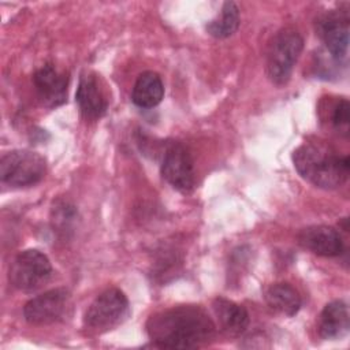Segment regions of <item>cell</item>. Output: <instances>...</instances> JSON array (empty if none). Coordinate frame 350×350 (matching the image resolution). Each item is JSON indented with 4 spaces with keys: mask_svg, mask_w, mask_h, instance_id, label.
<instances>
[{
    "mask_svg": "<svg viewBox=\"0 0 350 350\" xmlns=\"http://www.w3.org/2000/svg\"><path fill=\"white\" fill-rule=\"evenodd\" d=\"M129 301L119 288L103 291L85 313V325L94 331H105L118 325L127 314Z\"/></svg>",
    "mask_w": 350,
    "mask_h": 350,
    "instance_id": "cell-6",
    "label": "cell"
},
{
    "mask_svg": "<svg viewBox=\"0 0 350 350\" xmlns=\"http://www.w3.org/2000/svg\"><path fill=\"white\" fill-rule=\"evenodd\" d=\"M293 163L298 174L320 189L340 187L349 176L350 160L324 141H308L293 153Z\"/></svg>",
    "mask_w": 350,
    "mask_h": 350,
    "instance_id": "cell-2",
    "label": "cell"
},
{
    "mask_svg": "<svg viewBox=\"0 0 350 350\" xmlns=\"http://www.w3.org/2000/svg\"><path fill=\"white\" fill-rule=\"evenodd\" d=\"M45 172V159L33 150H12L5 153L0 161L1 182L12 187L33 186L44 178Z\"/></svg>",
    "mask_w": 350,
    "mask_h": 350,
    "instance_id": "cell-4",
    "label": "cell"
},
{
    "mask_svg": "<svg viewBox=\"0 0 350 350\" xmlns=\"http://www.w3.org/2000/svg\"><path fill=\"white\" fill-rule=\"evenodd\" d=\"M239 26V10L234 1H226L221 7L220 15L206 25V30L216 38H226L232 36Z\"/></svg>",
    "mask_w": 350,
    "mask_h": 350,
    "instance_id": "cell-17",
    "label": "cell"
},
{
    "mask_svg": "<svg viewBox=\"0 0 350 350\" xmlns=\"http://www.w3.org/2000/svg\"><path fill=\"white\" fill-rule=\"evenodd\" d=\"M164 85L157 72L145 71L138 75L133 92L131 100L139 108H153L163 100Z\"/></svg>",
    "mask_w": 350,
    "mask_h": 350,
    "instance_id": "cell-14",
    "label": "cell"
},
{
    "mask_svg": "<svg viewBox=\"0 0 350 350\" xmlns=\"http://www.w3.org/2000/svg\"><path fill=\"white\" fill-rule=\"evenodd\" d=\"M349 11L332 10L324 14L317 22V33L325 48L335 59L346 57L349 48Z\"/></svg>",
    "mask_w": 350,
    "mask_h": 350,
    "instance_id": "cell-9",
    "label": "cell"
},
{
    "mask_svg": "<svg viewBox=\"0 0 350 350\" xmlns=\"http://www.w3.org/2000/svg\"><path fill=\"white\" fill-rule=\"evenodd\" d=\"M298 242L302 247L323 257H335L343 252L340 234L331 226H309L299 231Z\"/></svg>",
    "mask_w": 350,
    "mask_h": 350,
    "instance_id": "cell-12",
    "label": "cell"
},
{
    "mask_svg": "<svg viewBox=\"0 0 350 350\" xmlns=\"http://www.w3.org/2000/svg\"><path fill=\"white\" fill-rule=\"evenodd\" d=\"M163 178L178 191L190 193L196 183L194 164L187 149L178 142L171 144L163 156Z\"/></svg>",
    "mask_w": 350,
    "mask_h": 350,
    "instance_id": "cell-7",
    "label": "cell"
},
{
    "mask_svg": "<svg viewBox=\"0 0 350 350\" xmlns=\"http://www.w3.org/2000/svg\"><path fill=\"white\" fill-rule=\"evenodd\" d=\"M212 306L221 329L227 334L239 335L247 328L249 313L242 305L226 298H216Z\"/></svg>",
    "mask_w": 350,
    "mask_h": 350,
    "instance_id": "cell-15",
    "label": "cell"
},
{
    "mask_svg": "<svg viewBox=\"0 0 350 350\" xmlns=\"http://www.w3.org/2000/svg\"><path fill=\"white\" fill-rule=\"evenodd\" d=\"M304 38L291 27L279 30L268 44L265 56V72L275 85H284L302 52Z\"/></svg>",
    "mask_w": 350,
    "mask_h": 350,
    "instance_id": "cell-3",
    "label": "cell"
},
{
    "mask_svg": "<svg viewBox=\"0 0 350 350\" xmlns=\"http://www.w3.org/2000/svg\"><path fill=\"white\" fill-rule=\"evenodd\" d=\"M267 304L276 312L294 316L301 308V297L298 291L288 283H275L265 291Z\"/></svg>",
    "mask_w": 350,
    "mask_h": 350,
    "instance_id": "cell-16",
    "label": "cell"
},
{
    "mask_svg": "<svg viewBox=\"0 0 350 350\" xmlns=\"http://www.w3.org/2000/svg\"><path fill=\"white\" fill-rule=\"evenodd\" d=\"M33 83L40 100L46 107H57L67 100L68 77L52 64L38 68L33 75Z\"/></svg>",
    "mask_w": 350,
    "mask_h": 350,
    "instance_id": "cell-11",
    "label": "cell"
},
{
    "mask_svg": "<svg viewBox=\"0 0 350 350\" xmlns=\"http://www.w3.org/2000/svg\"><path fill=\"white\" fill-rule=\"evenodd\" d=\"M146 332L159 347L191 349L208 343L215 336L216 325L201 306L178 305L152 314Z\"/></svg>",
    "mask_w": 350,
    "mask_h": 350,
    "instance_id": "cell-1",
    "label": "cell"
},
{
    "mask_svg": "<svg viewBox=\"0 0 350 350\" xmlns=\"http://www.w3.org/2000/svg\"><path fill=\"white\" fill-rule=\"evenodd\" d=\"M70 293L66 288H53L31 298L23 308L27 323L42 325L57 321L66 312Z\"/></svg>",
    "mask_w": 350,
    "mask_h": 350,
    "instance_id": "cell-8",
    "label": "cell"
},
{
    "mask_svg": "<svg viewBox=\"0 0 350 350\" xmlns=\"http://www.w3.org/2000/svg\"><path fill=\"white\" fill-rule=\"evenodd\" d=\"M52 273L49 258L37 249L19 253L10 267L11 284L22 291H33L46 283Z\"/></svg>",
    "mask_w": 350,
    "mask_h": 350,
    "instance_id": "cell-5",
    "label": "cell"
},
{
    "mask_svg": "<svg viewBox=\"0 0 350 350\" xmlns=\"http://www.w3.org/2000/svg\"><path fill=\"white\" fill-rule=\"evenodd\" d=\"M75 100L81 113L86 119H98L108 108V98L103 82L94 72H83L81 75Z\"/></svg>",
    "mask_w": 350,
    "mask_h": 350,
    "instance_id": "cell-10",
    "label": "cell"
},
{
    "mask_svg": "<svg viewBox=\"0 0 350 350\" xmlns=\"http://www.w3.org/2000/svg\"><path fill=\"white\" fill-rule=\"evenodd\" d=\"M349 306L345 301H332L324 306L319 317V335L327 340L343 338L349 332Z\"/></svg>",
    "mask_w": 350,
    "mask_h": 350,
    "instance_id": "cell-13",
    "label": "cell"
},
{
    "mask_svg": "<svg viewBox=\"0 0 350 350\" xmlns=\"http://www.w3.org/2000/svg\"><path fill=\"white\" fill-rule=\"evenodd\" d=\"M349 101L346 98H342L336 103L332 111V124L336 129L338 133L347 135L349 134V127H350V116H349Z\"/></svg>",
    "mask_w": 350,
    "mask_h": 350,
    "instance_id": "cell-18",
    "label": "cell"
}]
</instances>
